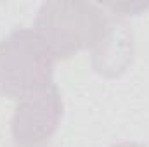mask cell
<instances>
[{"label":"cell","instance_id":"6da1fadb","mask_svg":"<svg viewBox=\"0 0 149 147\" xmlns=\"http://www.w3.org/2000/svg\"><path fill=\"white\" fill-rule=\"evenodd\" d=\"M111 17L102 7L83 0H49L42 3L35 31L47 42L56 61L95 49L106 35Z\"/></svg>","mask_w":149,"mask_h":147},{"label":"cell","instance_id":"7a4b0ae2","mask_svg":"<svg viewBox=\"0 0 149 147\" xmlns=\"http://www.w3.org/2000/svg\"><path fill=\"white\" fill-rule=\"evenodd\" d=\"M56 57L35 30L19 28L0 42V95L21 101L52 83Z\"/></svg>","mask_w":149,"mask_h":147},{"label":"cell","instance_id":"3957f363","mask_svg":"<svg viewBox=\"0 0 149 147\" xmlns=\"http://www.w3.org/2000/svg\"><path fill=\"white\" fill-rule=\"evenodd\" d=\"M64 102L52 81L17 101L10 130L21 147H40L52 139L63 119Z\"/></svg>","mask_w":149,"mask_h":147},{"label":"cell","instance_id":"277c9868","mask_svg":"<svg viewBox=\"0 0 149 147\" xmlns=\"http://www.w3.org/2000/svg\"><path fill=\"white\" fill-rule=\"evenodd\" d=\"M134 61V35L127 23L111 19L106 35L95 45L92 54L94 71L106 78L123 74Z\"/></svg>","mask_w":149,"mask_h":147},{"label":"cell","instance_id":"5b68a950","mask_svg":"<svg viewBox=\"0 0 149 147\" xmlns=\"http://www.w3.org/2000/svg\"><path fill=\"white\" fill-rule=\"evenodd\" d=\"M111 147H148V146L139 144V142H120V144H114Z\"/></svg>","mask_w":149,"mask_h":147},{"label":"cell","instance_id":"8992f818","mask_svg":"<svg viewBox=\"0 0 149 147\" xmlns=\"http://www.w3.org/2000/svg\"><path fill=\"white\" fill-rule=\"evenodd\" d=\"M40 147H42V146H40Z\"/></svg>","mask_w":149,"mask_h":147}]
</instances>
